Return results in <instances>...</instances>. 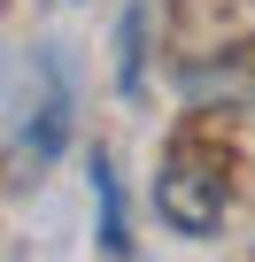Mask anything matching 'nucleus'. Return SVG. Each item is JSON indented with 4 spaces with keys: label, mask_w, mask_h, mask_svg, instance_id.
I'll return each mask as SVG.
<instances>
[{
    "label": "nucleus",
    "mask_w": 255,
    "mask_h": 262,
    "mask_svg": "<svg viewBox=\"0 0 255 262\" xmlns=\"http://www.w3.org/2000/svg\"><path fill=\"white\" fill-rule=\"evenodd\" d=\"M155 216L178 231V239H209L224 224V178L201 147H170L163 170H155Z\"/></svg>",
    "instance_id": "f257e3e1"
},
{
    "label": "nucleus",
    "mask_w": 255,
    "mask_h": 262,
    "mask_svg": "<svg viewBox=\"0 0 255 262\" xmlns=\"http://www.w3.org/2000/svg\"><path fill=\"white\" fill-rule=\"evenodd\" d=\"M39 77H47V100H39V123H31V155H39V162H54V155H62V139H70V85H62V70H54V62H39Z\"/></svg>",
    "instance_id": "f03ea898"
},
{
    "label": "nucleus",
    "mask_w": 255,
    "mask_h": 262,
    "mask_svg": "<svg viewBox=\"0 0 255 262\" xmlns=\"http://www.w3.org/2000/svg\"><path fill=\"white\" fill-rule=\"evenodd\" d=\"M124 54H116V85L124 93H140V77H147V8L132 0V8H124V39H116Z\"/></svg>",
    "instance_id": "20e7f679"
},
{
    "label": "nucleus",
    "mask_w": 255,
    "mask_h": 262,
    "mask_svg": "<svg viewBox=\"0 0 255 262\" xmlns=\"http://www.w3.org/2000/svg\"><path fill=\"white\" fill-rule=\"evenodd\" d=\"M93 208H101V254H132V239H124V193H116L108 155H93Z\"/></svg>",
    "instance_id": "7ed1b4c3"
}]
</instances>
